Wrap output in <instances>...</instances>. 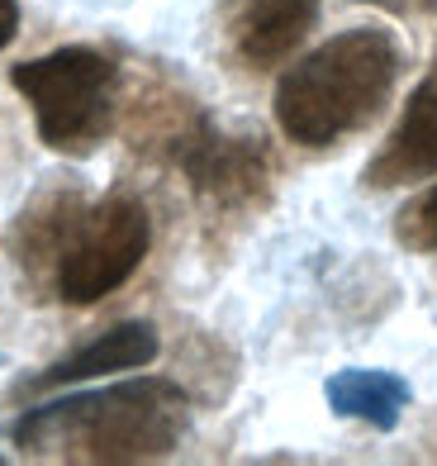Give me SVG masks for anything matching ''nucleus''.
<instances>
[{"label":"nucleus","instance_id":"nucleus-1","mask_svg":"<svg viewBox=\"0 0 437 466\" xmlns=\"http://www.w3.org/2000/svg\"><path fill=\"white\" fill-rule=\"evenodd\" d=\"M191 429V400L176 380L143 376L124 386L67 395L38 405L15 423V448L44 461H91V466H124V461H162Z\"/></svg>","mask_w":437,"mask_h":466},{"label":"nucleus","instance_id":"nucleus-2","mask_svg":"<svg viewBox=\"0 0 437 466\" xmlns=\"http://www.w3.org/2000/svg\"><path fill=\"white\" fill-rule=\"evenodd\" d=\"M400 67H404V53L385 29L366 25L328 38L281 76L276 86L281 134L304 147H328L366 129L385 110L394 81H400Z\"/></svg>","mask_w":437,"mask_h":466},{"label":"nucleus","instance_id":"nucleus-3","mask_svg":"<svg viewBox=\"0 0 437 466\" xmlns=\"http://www.w3.org/2000/svg\"><path fill=\"white\" fill-rule=\"evenodd\" d=\"M53 153H95L114 129V62L100 48H57L10 72Z\"/></svg>","mask_w":437,"mask_h":466},{"label":"nucleus","instance_id":"nucleus-4","mask_svg":"<svg viewBox=\"0 0 437 466\" xmlns=\"http://www.w3.org/2000/svg\"><path fill=\"white\" fill-rule=\"evenodd\" d=\"M153 243V219L134 196H105L81 209L57 252V295L67 305H95L138 271Z\"/></svg>","mask_w":437,"mask_h":466},{"label":"nucleus","instance_id":"nucleus-5","mask_svg":"<svg viewBox=\"0 0 437 466\" xmlns=\"http://www.w3.org/2000/svg\"><path fill=\"white\" fill-rule=\"evenodd\" d=\"M319 19V0H228L223 38L253 72H266L295 53Z\"/></svg>","mask_w":437,"mask_h":466},{"label":"nucleus","instance_id":"nucleus-6","mask_svg":"<svg viewBox=\"0 0 437 466\" xmlns=\"http://www.w3.org/2000/svg\"><path fill=\"white\" fill-rule=\"evenodd\" d=\"M428 177H437V62L404 100V115L394 124V134L385 138V147L371 157L366 186L390 190V186H413Z\"/></svg>","mask_w":437,"mask_h":466},{"label":"nucleus","instance_id":"nucleus-7","mask_svg":"<svg viewBox=\"0 0 437 466\" xmlns=\"http://www.w3.org/2000/svg\"><path fill=\"white\" fill-rule=\"evenodd\" d=\"M181 167H185V177H191V186L200 196H210L219 205H243V200L262 196V186H266L262 147L253 138H228L214 124H200L191 134Z\"/></svg>","mask_w":437,"mask_h":466},{"label":"nucleus","instance_id":"nucleus-8","mask_svg":"<svg viewBox=\"0 0 437 466\" xmlns=\"http://www.w3.org/2000/svg\"><path fill=\"white\" fill-rule=\"evenodd\" d=\"M162 352V338L153 324H114L95 338V343L76 348L72 357L53 362L44 376H34V390H48V386H76V380H91V376H110V371H138L148 367L153 357Z\"/></svg>","mask_w":437,"mask_h":466},{"label":"nucleus","instance_id":"nucleus-9","mask_svg":"<svg viewBox=\"0 0 437 466\" xmlns=\"http://www.w3.org/2000/svg\"><path fill=\"white\" fill-rule=\"evenodd\" d=\"M328 410L343 414V419H362L371 429L390 433L394 423L404 419L409 410V380L394 376V371H376V367H352V371H338L328 376Z\"/></svg>","mask_w":437,"mask_h":466},{"label":"nucleus","instance_id":"nucleus-10","mask_svg":"<svg viewBox=\"0 0 437 466\" xmlns=\"http://www.w3.org/2000/svg\"><path fill=\"white\" fill-rule=\"evenodd\" d=\"M394 238H400L409 252H437V186H428L423 196H413L400 209Z\"/></svg>","mask_w":437,"mask_h":466},{"label":"nucleus","instance_id":"nucleus-11","mask_svg":"<svg viewBox=\"0 0 437 466\" xmlns=\"http://www.w3.org/2000/svg\"><path fill=\"white\" fill-rule=\"evenodd\" d=\"M15 34H19V5L15 0H0V48H10Z\"/></svg>","mask_w":437,"mask_h":466}]
</instances>
